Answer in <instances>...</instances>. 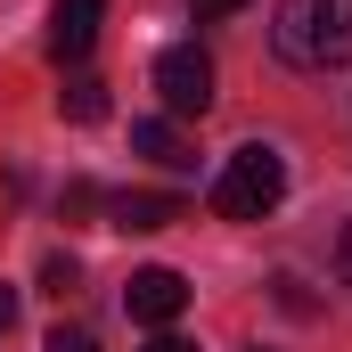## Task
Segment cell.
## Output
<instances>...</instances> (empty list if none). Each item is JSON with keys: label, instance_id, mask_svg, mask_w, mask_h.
<instances>
[{"label": "cell", "instance_id": "7a4b0ae2", "mask_svg": "<svg viewBox=\"0 0 352 352\" xmlns=\"http://www.w3.org/2000/svg\"><path fill=\"white\" fill-rule=\"evenodd\" d=\"M278 197H287V156L263 148V140L238 148V156L221 164V180H213V213H221V221H263Z\"/></svg>", "mask_w": 352, "mask_h": 352}, {"label": "cell", "instance_id": "277c9868", "mask_svg": "<svg viewBox=\"0 0 352 352\" xmlns=\"http://www.w3.org/2000/svg\"><path fill=\"white\" fill-rule=\"evenodd\" d=\"M123 311L131 320H148V328H173L180 311H188V278L164 263H148V270H131V287H123Z\"/></svg>", "mask_w": 352, "mask_h": 352}, {"label": "cell", "instance_id": "5b68a950", "mask_svg": "<svg viewBox=\"0 0 352 352\" xmlns=\"http://www.w3.org/2000/svg\"><path fill=\"white\" fill-rule=\"evenodd\" d=\"M98 25H107V0H58L50 8V58L58 66H82L90 41H98Z\"/></svg>", "mask_w": 352, "mask_h": 352}, {"label": "cell", "instance_id": "5bb4252c", "mask_svg": "<svg viewBox=\"0 0 352 352\" xmlns=\"http://www.w3.org/2000/svg\"><path fill=\"white\" fill-rule=\"evenodd\" d=\"M197 16H230V8H246V0H188Z\"/></svg>", "mask_w": 352, "mask_h": 352}, {"label": "cell", "instance_id": "8fae6325", "mask_svg": "<svg viewBox=\"0 0 352 352\" xmlns=\"http://www.w3.org/2000/svg\"><path fill=\"white\" fill-rule=\"evenodd\" d=\"M98 205H107V197H98L90 180H66V221H74V213H98Z\"/></svg>", "mask_w": 352, "mask_h": 352}, {"label": "cell", "instance_id": "7c38bea8", "mask_svg": "<svg viewBox=\"0 0 352 352\" xmlns=\"http://www.w3.org/2000/svg\"><path fill=\"white\" fill-rule=\"evenodd\" d=\"M336 270H344V287H352V221H344V238H336Z\"/></svg>", "mask_w": 352, "mask_h": 352}, {"label": "cell", "instance_id": "6da1fadb", "mask_svg": "<svg viewBox=\"0 0 352 352\" xmlns=\"http://www.w3.org/2000/svg\"><path fill=\"white\" fill-rule=\"evenodd\" d=\"M270 50L295 74H336V66H352V0H278Z\"/></svg>", "mask_w": 352, "mask_h": 352}, {"label": "cell", "instance_id": "30bf717a", "mask_svg": "<svg viewBox=\"0 0 352 352\" xmlns=\"http://www.w3.org/2000/svg\"><path fill=\"white\" fill-rule=\"evenodd\" d=\"M41 352H98V336H90V328H50Z\"/></svg>", "mask_w": 352, "mask_h": 352}, {"label": "cell", "instance_id": "8992f818", "mask_svg": "<svg viewBox=\"0 0 352 352\" xmlns=\"http://www.w3.org/2000/svg\"><path fill=\"white\" fill-rule=\"evenodd\" d=\"M107 221H115V230H131V238H148V230L188 221V205H180L173 188H123V197H107Z\"/></svg>", "mask_w": 352, "mask_h": 352}, {"label": "cell", "instance_id": "4fadbf2b", "mask_svg": "<svg viewBox=\"0 0 352 352\" xmlns=\"http://www.w3.org/2000/svg\"><path fill=\"white\" fill-rule=\"evenodd\" d=\"M16 328V287H0V336Z\"/></svg>", "mask_w": 352, "mask_h": 352}, {"label": "cell", "instance_id": "9a60e30c", "mask_svg": "<svg viewBox=\"0 0 352 352\" xmlns=\"http://www.w3.org/2000/svg\"><path fill=\"white\" fill-rule=\"evenodd\" d=\"M148 352H197V344H180V336H156V344H148Z\"/></svg>", "mask_w": 352, "mask_h": 352}, {"label": "cell", "instance_id": "52a82bcc", "mask_svg": "<svg viewBox=\"0 0 352 352\" xmlns=\"http://www.w3.org/2000/svg\"><path fill=\"white\" fill-rule=\"evenodd\" d=\"M131 148H140L148 164H164V173H180V164H188V148H180V131L164 123V115H148V123H131Z\"/></svg>", "mask_w": 352, "mask_h": 352}, {"label": "cell", "instance_id": "3957f363", "mask_svg": "<svg viewBox=\"0 0 352 352\" xmlns=\"http://www.w3.org/2000/svg\"><path fill=\"white\" fill-rule=\"evenodd\" d=\"M156 98H164L173 115H205V107H213V58H205L197 41H173V50L156 58Z\"/></svg>", "mask_w": 352, "mask_h": 352}, {"label": "cell", "instance_id": "ba28073f", "mask_svg": "<svg viewBox=\"0 0 352 352\" xmlns=\"http://www.w3.org/2000/svg\"><path fill=\"white\" fill-rule=\"evenodd\" d=\"M58 115H66V123H98V115H107V82H98V74H66Z\"/></svg>", "mask_w": 352, "mask_h": 352}, {"label": "cell", "instance_id": "9c48e42d", "mask_svg": "<svg viewBox=\"0 0 352 352\" xmlns=\"http://www.w3.org/2000/svg\"><path fill=\"white\" fill-rule=\"evenodd\" d=\"M74 287H82V263H74V254H50V263H41V295H58V303H66Z\"/></svg>", "mask_w": 352, "mask_h": 352}]
</instances>
